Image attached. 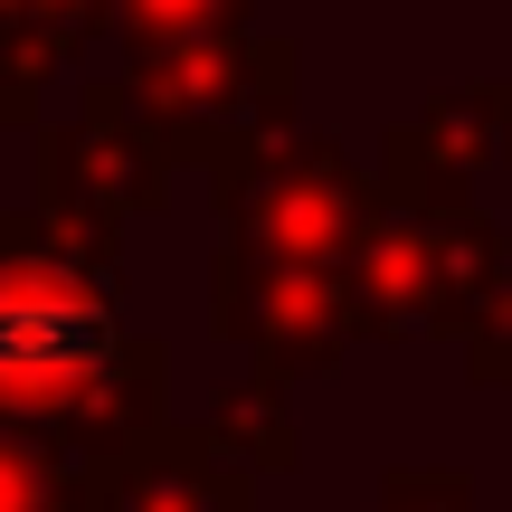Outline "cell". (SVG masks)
Masks as SVG:
<instances>
[{
	"label": "cell",
	"mask_w": 512,
	"mask_h": 512,
	"mask_svg": "<svg viewBox=\"0 0 512 512\" xmlns=\"http://www.w3.org/2000/svg\"><path fill=\"white\" fill-rule=\"evenodd\" d=\"M114 351V323L86 285L67 275H0V389L48 399V389L95 380Z\"/></svg>",
	"instance_id": "1"
}]
</instances>
